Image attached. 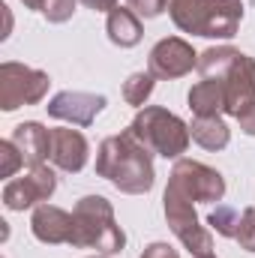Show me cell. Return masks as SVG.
<instances>
[{"label": "cell", "instance_id": "6da1fadb", "mask_svg": "<svg viewBox=\"0 0 255 258\" xmlns=\"http://www.w3.org/2000/svg\"><path fill=\"white\" fill-rule=\"evenodd\" d=\"M96 174L105 177L114 189L123 195H144L153 189V153L129 132L111 135L96 150Z\"/></svg>", "mask_w": 255, "mask_h": 258}, {"label": "cell", "instance_id": "7a4b0ae2", "mask_svg": "<svg viewBox=\"0 0 255 258\" xmlns=\"http://www.w3.org/2000/svg\"><path fill=\"white\" fill-rule=\"evenodd\" d=\"M72 243L78 249H96L99 255H117L126 246V234L114 219V207L102 195H84L72 210Z\"/></svg>", "mask_w": 255, "mask_h": 258}, {"label": "cell", "instance_id": "3957f363", "mask_svg": "<svg viewBox=\"0 0 255 258\" xmlns=\"http://www.w3.org/2000/svg\"><path fill=\"white\" fill-rule=\"evenodd\" d=\"M129 132L150 153H159L165 159H183V153L192 141L189 123H183L177 114H171L162 105H144L135 114V120L129 123Z\"/></svg>", "mask_w": 255, "mask_h": 258}, {"label": "cell", "instance_id": "277c9868", "mask_svg": "<svg viewBox=\"0 0 255 258\" xmlns=\"http://www.w3.org/2000/svg\"><path fill=\"white\" fill-rule=\"evenodd\" d=\"M192 204H195V201L186 198L180 189H174L171 183L165 186V195H162L165 222H168V228L174 231V237L198 258V255H207V252L213 249V234L201 225V219H198V213H195Z\"/></svg>", "mask_w": 255, "mask_h": 258}, {"label": "cell", "instance_id": "5b68a950", "mask_svg": "<svg viewBox=\"0 0 255 258\" xmlns=\"http://www.w3.org/2000/svg\"><path fill=\"white\" fill-rule=\"evenodd\" d=\"M48 84H51L48 72L6 60L0 63V108L15 111L21 105H39L48 93Z\"/></svg>", "mask_w": 255, "mask_h": 258}, {"label": "cell", "instance_id": "8992f818", "mask_svg": "<svg viewBox=\"0 0 255 258\" xmlns=\"http://www.w3.org/2000/svg\"><path fill=\"white\" fill-rule=\"evenodd\" d=\"M168 183L192 201H222L225 195V177L216 168L195 159H174Z\"/></svg>", "mask_w": 255, "mask_h": 258}, {"label": "cell", "instance_id": "52a82bcc", "mask_svg": "<svg viewBox=\"0 0 255 258\" xmlns=\"http://www.w3.org/2000/svg\"><path fill=\"white\" fill-rule=\"evenodd\" d=\"M54 189H57L54 171L48 165H36V168H30L21 177L6 180V186H3V207L15 210V213L39 207V204H45L54 195Z\"/></svg>", "mask_w": 255, "mask_h": 258}, {"label": "cell", "instance_id": "ba28073f", "mask_svg": "<svg viewBox=\"0 0 255 258\" xmlns=\"http://www.w3.org/2000/svg\"><path fill=\"white\" fill-rule=\"evenodd\" d=\"M198 69V51L180 36H165L150 48L147 57V72L162 81H174Z\"/></svg>", "mask_w": 255, "mask_h": 258}, {"label": "cell", "instance_id": "9c48e42d", "mask_svg": "<svg viewBox=\"0 0 255 258\" xmlns=\"http://www.w3.org/2000/svg\"><path fill=\"white\" fill-rule=\"evenodd\" d=\"M48 117L66 120L72 126H90L96 114L105 108L102 93H84V90H60L57 96L48 99Z\"/></svg>", "mask_w": 255, "mask_h": 258}, {"label": "cell", "instance_id": "30bf717a", "mask_svg": "<svg viewBox=\"0 0 255 258\" xmlns=\"http://www.w3.org/2000/svg\"><path fill=\"white\" fill-rule=\"evenodd\" d=\"M222 81H225V114L237 117L255 102V57L240 51Z\"/></svg>", "mask_w": 255, "mask_h": 258}, {"label": "cell", "instance_id": "8fae6325", "mask_svg": "<svg viewBox=\"0 0 255 258\" xmlns=\"http://www.w3.org/2000/svg\"><path fill=\"white\" fill-rule=\"evenodd\" d=\"M87 156H90V144L78 129H69V126L51 129V153H48V159H51L54 168H60L66 174H78L87 165Z\"/></svg>", "mask_w": 255, "mask_h": 258}, {"label": "cell", "instance_id": "7c38bea8", "mask_svg": "<svg viewBox=\"0 0 255 258\" xmlns=\"http://www.w3.org/2000/svg\"><path fill=\"white\" fill-rule=\"evenodd\" d=\"M72 213H66L63 207L54 204H39L30 216V231L39 243L48 246H60V243H72Z\"/></svg>", "mask_w": 255, "mask_h": 258}, {"label": "cell", "instance_id": "4fadbf2b", "mask_svg": "<svg viewBox=\"0 0 255 258\" xmlns=\"http://www.w3.org/2000/svg\"><path fill=\"white\" fill-rule=\"evenodd\" d=\"M12 141L21 150L27 168L45 165V159L51 153V129H45L36 120H27V123H18V126L12 129Z\"/></svg>", "mask_w": 255, "mask_h": 258}, {"label": "cell", "instance_id": "5bb4252c", "mask_svg": "<svg viewBox=\"0 0 255 258\" xmlns=\"http://www.w3.org/2000/svg\"><path fill=\"white\" fill-rule=\"evenodd\" d=\"M243 21V0H210V12L201 36L207 39H231Z\"/></svg>", "mask_w": 255, "mask_h": 258}, {"label": "cell", "instance_id": "9a60e30c", "mask_svg": "<svg viewBox=\"0 0 255 258\" xmlns=\"http://www.w3.org/2000/svg\"><path fill=\"white\" fill-rule=\"evenodd\" d=\"M186 102L195 117H222L225 114V81L204 78V81L192 84Z\"/></svg>", "mask_w": 255, "mask_h": 258}, {"label": "cell", "instance_id": "2e32d148", "mask_svg": "<svg viewBox=\"0 0 255 258\" xmlns=\"http://www.w3.org/2000/svg\"><path fill=\"white\" fill-rule=\"evenodd\" d=\"M105 33L117 48H135L141 42V36H144V27H141V18L129 6H117V9L108 12Z\"/></svg>", "mask_w": 255, "mask_h": 258}, {"label": "cell", "instance_id": "e0dca14e", "mask_svg": "<svg viewBox=\"0 0 255 258\" xmlns=\"http://www.w3.org/2000/svg\"><path fill=\"white\" fill-rule=\"evenodd\" d=\"M165 9L177 30L201 36L207 12H210V0H165Z\"/></svg>", "mask_w": 255, "mask_h": 258}, {"label": "cell", "instance_id": "ac0fdd59", "mask_svg": "<svg viewBox=\"0 0 255 258\" xmlns=\"http://www.w3.org/2000/svg\"><path fill=\"white\" fill-rule=\"evenodd\" d=\"M189 135L198 147H204L210 153L225 150L228 141H231V129L225 126L222 117H195L189 123Z\"/></svg>", "mask_w": 255, "mask_h": 258}, {"label": "cell", "instance_id": "d6986e66", "mask_svg": "<svg viewBox=\"0 0 255 258\" xmlns=\"http://www.w3.org/2000/svg\"><path fill=\"white\" fill-rule=\"evenodd\" d=\"M237 48H231V45H216V48H207V51H201L198 54V72H201V78H225L228 75V69L231 63L237 60Z\"/></svg>", "mask_w": 255, "mask_h": 258}, {"label": "cell", "instance_id": "ffe728a7", "mask_svg": "<svg viewBox=\"0 0 255 258\" xmlns=\"http://www.w3.org/2000/svg\"><path fill=\"white\" fill-rule=\"evenodd\" d=\"M153 75L150 72H132L126 81H123V99L126 105H135V108H144V102L150 99L153 93Z\"/></svg>", "mask_w": 255, "mask_h": 258}, {"label": "cell", "instance_id": "44dd1931", "mask_svg": "<svg viewBox=\"0 0 255 258\" xmlns=\"http://www.w3.org/2000/svg\"><path fill=\"white\" fill-rule=\"evenodd\" d=\"M207 225L222 237H234L237 225H240V213L231 204H216V210H210V216H207Z\"/></svg>", "mask_w": 255, "mask_h": 258}, {"label": "cell", "instance_id": "7402d4cb", "mask_svg": "<svg viewBox=\"0 0 255 258\" xmlns=\"http://www.w3.org/2000/svg\"><path fill=\"white\" fill-rule=\"evenodd\" d=\"M24 165V156H21V150L15 147V141L12 138H6V141H0V177H15V171Z\"/></svg>", "mask_w": 255, "mask_h": 258}, {"label": "cell", "instance_id": "603a6c76", "mask_svg": "<svg viewBox=\"0 0 255 258\" xmlns=\"http://www.w3.org/2000/svg\"><path fill=\"white\" fill-rule=\"evenodd\" d=\"M75 6H78V0H42V15L51 21V24H63L72 18V12H75Z\"/></svg>", "mask_w": 255, "mask_h": 258}, {"label": "cell", "instance_id": "cb8c5ba5", "mask_svg": "<svg viewBox=\"0 0 255 258\" xmlns=\"http://www.w3.org/2000/svg\"><path fill=\"white\" fill-rule=\"evenodd\" d=\"M234 240L240 243V249L255 252V207H246V210L240 213V225H237Z\"/></svg>", "mask_w": 255, "mask_h": 258}, {"label": "cell", "instance_id": "d4e9b609", "mask_svg": "<svg viewBox=\"0 0 255 258\" xmlns=\"http://www.w3.org/2000/svg\"><path fill=\"white\" fill-rule=\"evenodd\" d=\"M126 6L138 18H156L165 12V0H126Z\"/></svg>", "mask_w": 255, "mask_h": 258}, {"label": "cell", "instance_id": "484cf974", "mask_svg": "<svg viewBox=\"0 0 255 258\" xmlns=\"http://www.w3.org/2000/svg\"><path fill=\"white\" fill-rule=\"evenodd\" d=\"M141 258H180V255H177V249H174V246H168V243L156 240V243L144 246V252H141Z\"/></svg>", "mask_w": 255, "mask_h": 258}, {"label": "cell", "instance_id": "4316f807", "mask_svg": "<svg viewBox=\"0 0 255 258\" xmlns=\"http://www.w3.org/2000/svg\"><path fill=\"white\" fill-rule=\"evenodd\" d=\"M237 123H240V132H246V135H252L255 138V102L237 114Z\"/></svg>", "mask_w": 255, "mask_h": 258}, {"label": "cell", "instance_id": "83f0119b", "mask_svg": "<svg viewBox=\"0 0 255 258\" xmlns=\"http://www.w3.org/2000/svg\"><path fill=\"white\" fill-rule=\"evenodd\" d=\"M78 3H84L93 12H111V9H117V0H78Z\"/></svg>", "mask_w": 255, "mask_h": 258}, {"label": "cell", "instance_id": "f1b7e54d", "mask_svg": "<svg viewBox=\"0 0 255 258\" xmlns=\"http://www.w3.org/2000/svg\"><path fill=\"white\" fill-rule=\"evenodd\" d=\"M27 9H42V0H21Z\"/></svg>", "mask_w": 255, "mask_h": 258}, {"label": "cell", "instance_id": "f546056e", "mask_svg": "<svg viewBox=\"0 0 255 258\" xmlns=\"http://www.w3.org/2000/svg\"><path fill=\"white\" fill-rule=\"evenodd\" d=\"M198 258H216V255H213V252H207V255H198Z\"/></svg>", "mask_w": 255, "mask_h": 258}, {"label": "cell", "instance_id": "4dcf8cb0", "mask_svg": "<svg viewBox=\"0 0 255 258\" xmlns=\"http://www.w3.org/2000/svg\"><path fill=\"white\" fill-rule=\"evenodd\" d=\"M90 258H108V255H90Z\"/></svg>", "mask_w": 255, "mask_h": 258}]
</instances>
